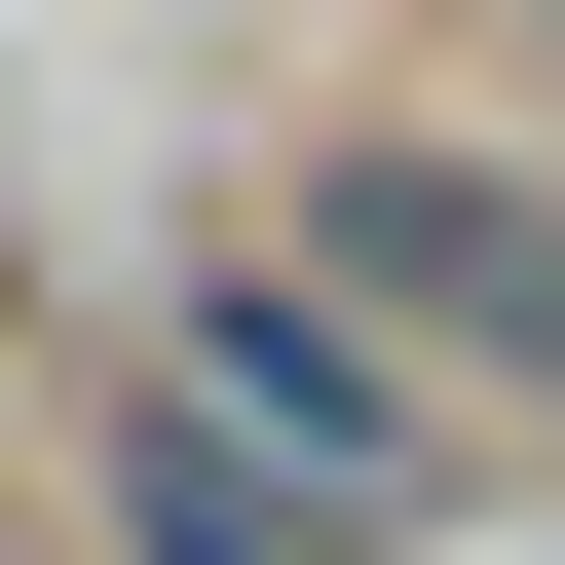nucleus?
Returning <instances> with one entry per match:
<instances>
[{
  "instance_id": "f257e3e1",
  "label": "nucleus",
  "mask_w": 565,
  "mask_h": 565,
  "mask_svg": "<svg viewBox=\"0 0 565 565\" xmlns=\"http://www.w3.org/2000/svg\"><path fill=\"white\" fill-rule=\"evenodd\" d=\"M151 415H189L264 527H302V565H415V527H452V377L340 302L302 226H264V264H151Z\"/></svg>"
},
{
  "instance_id": "f03ea898",
  "label": "nucleus",
  "mask_w": 565,
  "mask_h": 565,
  "mask_svg": "<svg viewBox=\"0 0 565 565\" xmlns=\"http://www.w3.org/2000/svg\"><path fill=\"white\" fill-rule=\"evenodd\" d=\"M302 264H340L452 415H565V189L527 151H302Z\"/></svg>"
},
{
  "instance_id": "7ed1b4c3",
  "label": "nucleus",
  "mask_w": 565,
  "mask_h": 565,
  "mask_svg": "<svg viewBox=\"0 0 565 565\" xmlns=\"http://www.w3.org/2000/svg\"><path fill=\"white\" fill-rule=\"evenodd\" d=\"M76 490H114V565H302V527H264V490H226V452H189L151 377H114V452H76Z\"/></svg>"
}]
</instances>
